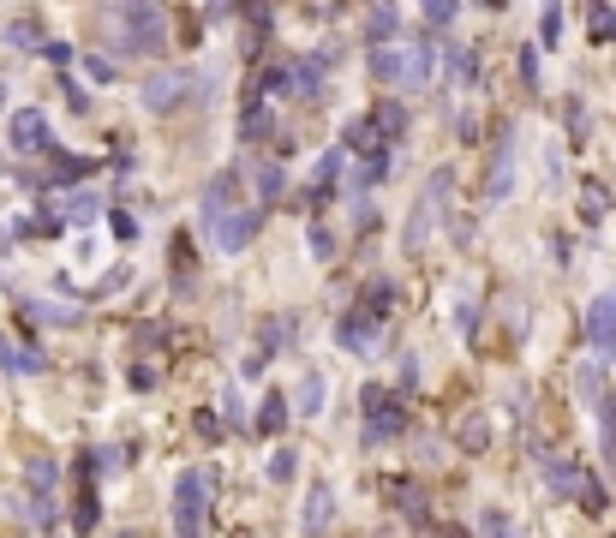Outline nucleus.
I'll use <instances>...</instances> for the list:
<instances>
[{
    "instance_id": "nucleus-1",
    "label": "nucleus",
    "mask_w": 616,
    "mask_h": 538,
    "mask_svg": "<svg viewBox=\"0 0 616 538\" xmlns=\"http://www.w3.org/2000/svg\"><path fill=\"white\" fill-rule=\"evenodd\" d=\"M204 509H210V473L186 467L174 484V538H198L204 533Z\"/></svg>"
},
{
    "instance_id": "nucleus-2",
    "label": "nucleus",
    "mask_w": 616,
    "mask_h": 538,
    "mask_svg": "<svg viewBox=\"0 0 616 538\" xmlns=\"http://www.w3.org/2000/svg\"><path fill=\"white\" fill-rule=\"evenodd\" d=\"M407 431L402 401H389L383 389H365V443H395Z\"/></svg>"
},
{
    "instance_id": "nucleus-3",
    "label": "nucleus",
    "mask_w": 616,
    "mask_h": 538,
    "mask_svg": "<svg viewBox=\"0 0 616 538\" xmlns=\"http://www.w3.org/2000/svg\"><path fill=\"white\" fill-rule=\"evenodd\" d=\"M263 227V210H233V215H210V240L222 245V252H240V245L258 240Z\"/></svg>"
},
{
    "instance_id": "nucleus-4",
    "label": "nucleus",
    "mask_w": 616,
    "mask_h": 538,
    "mask_svg": "<svg viewBox=\"0 0 616 538\" xmlns=\"http://www.w3.org/2000/svg\"><path fill=\"white\" fill-rule=\"evenodd\" d=\"M449 185H455V174H449V168H437V174L425 180V198L413 204V227H407V245H425V240H431V215H437V204L449 198Z\"/></svg>"
},
{
    "instance_id": "nucleus-5",
    "label": "nucleus",
    "mask_w": 616,
    "mask_h": 538,
    "mask_svg": "<svg viewBox=\"0 0 616 538\" xmlns=\"http://www.w3.org/2000/svg\"><path fill=\"white\" fill-rule=\"evenodd\" d=\"M587 335H592V347H599V354H611V359H616V287L592 299V312H587Z\"/></svg>"
},
{
    "instance_id": "nucleus-6",
    "label": "nucleus",
    "mask_w": 616,
    "mask_h": 538,
    "mask_svg": "<svg viewBox=\"0 0 616 538\" xmlns=\"http://www.w3.org/2000/svg\"><path fill=\"white\" fill-rule=\"evenodd\" d=\"M126 25L138 30V36H132L138 55H156V48H162V13H156V6H126Z\"/></svg>"
},
{
    "instance_id": "nucleus-7",
    "label": "nucleus",
    "mask_w": 616,
    "mask_h": 538,
    "mask_svg": "<svg viewBox=\"0 0 616 538\" xmlns=\"http://www.w3.org/2000/svg\"><path fill=\"white\" fill-rule=\"evenodd\" d=\"M330 521H335V491H330V484H312V496H305V514H300V526H305V533H323Z\"/></svg>"
},
{
    "instance_id": "nucleus-8",
    "label": "nucleus",
    "mask_w": 616,
    "mask_h": 538,
    "mask_svg": "<svg viewBox=\"0 0 616 538\" xmlns=\"http://www.w3.org/2000/svg\"><path fill=\"white\" fill-rule=\"evenodd\" d=\"M323 401H330V383L312 371V377L293 389V407H287V413H293V419H317V413H323Z\"/></svg>"
},
{
    "instance_id": "nucleus-9",
    "label": "nucleus",
    "mask_w": 616,
    "mask_h": 538,
    "mask_svg": "<svg viewBox=\"0 0 616 538\" xmlns=\"http://www.w3.org/2000/svg\"><path fill=\"white\" fill-rule=\"evenodd\" d=\"M13 144H18V150H48V120L36 108L13 114Z\"/></svg>"
},
{
    "instance_id": "nucleus-10",
    "label": "nucleus",
    "mask_w": 616,
    "mask_h": 538,
    "mask_svg": "<svg viewBox=\"0 0 616 538\" xmlns=\"http://www.w3.org/2000/svg\"><path fill=\"white\" fill-rule=\"evenodd\" d=\"M372 78H383V85H407V48H372Z\"/></svg>"
},
{
    "instance_id": "nucleus-11",
    "label": "nucleus",
    "mask_w": 616,
    "mask_h": 538,
    "mask_svg": "<svg viewBox=\"0 0 616 538\" xmlns=\"http://www.w3.org/2000/svg\"><path fill=\"white\" fill-rule=\"evenodd\" d=\"M342 347H353V354H372L377 347V324H365V317H342Z\"/></svg>"
},
{
    "instance_id": "nucleus-12",
    "label": "nucleus",
    "mask_w": 616,
    "mask_h": 538,
    "mask_svg": "<svg viewBox=\"0 0 616 538\" xmlns=\"http://www.w3.org/2000/svg\"><path fill=\"white\" fill-rule=\"evenodd\" d=\"M180 90H186V78H174V72H156V78L144 85V102H150V108H168V102L180 96Z\"/></svg>"
},
{
    "instance_id": "nucleus-13",
    "label": "nucleus",
    "mask_w": 616,
    "mask_h": 538,
    "mask_svg": "<svg viewBox=\"0 0 616 538\" xmlns=\"http://www.w3.org/2000/svg\"><path fill=\"white\" fill-rule=\"evenodd\" d=\"M287 419H293V413H287V395H263V407H258V431L263 437H275Z\"/></svg>"
},
{
    "instance_id": "nucleus-14",
    "label": "nucleus",
    "mask_w": 616,
    "mask_h": 538,
    "mask_svg": "<svg viewBox=\"0 0 616 538\" xmlns=\"http://www.w3.org/2000/svg\"><path fill=\"white\" fill-rule=\"evenodd\" d=\"M372 126H377V138H402L407 132V108L402 102H383V108L372 114Z\"/></svg>"
},
{
    "instance_id": "nucleus-15",
    "label": "nucleus",
    "mask_w": 616,
    "mask_h": 538,
    "mask_svg": "<svg viewBox=\"0 0 616 538\" xmlns=\"http://www.w3.org/2000/svg\"><path fill=\"white\" fill-rule=\"evenodd\" d=\"M365 25H372V43L377 48H389V36H395V25H402V13H395V6H372V18H365Z\"/></svg>"
},
{
    "instance_id": "nucleus-16",
    "label": "nucleus",
    "mask_w": 616,
    "mask_h": 538,
    "mask_svg": "<svg viewBox=\"0 0 616 538\" xmlns=\"http://www.w3.org/2000/svg\"><path fill=\"white\" fill-rule=\"evenodd\" d=\"M545 479H551V491H562V496H581V484H587V479H581V467H569V461H551Z\"/></svg>"
},
{
    "instance_id": "nucleus-17",
    "label": "nucleus",
    "mask_w": 616,
    "mask_h": 538,
    "mask_svg": "<svg viewBox=\"0 0 616 538\" xmlns=\"http://www.w3.org/2000/svg\"><path fill=\"white\" fill-rule=\"evenodd\" d=\"M431 72H437V55H431V43L407 48V85H425Z\"/></svg>"
},
{
    "instance_id": "nucleus-18",
    "label": "nucleus",
    "mask_w": 616,
    "mask_h": 538,
    "mask_svg": "<svg viewBox=\"0 0 616 538\" xmlns=\"http://www.w3.org/2000/svg\"><path fill=\"white\" fill-rule=\"evenodd\" d=\"M455 437H461V449H473V454H479V449L491 443V425L473 413V419H461V431H455Z\"/></svg>"
},
{
    "instance_id": "nucleus-19",
    "label": "nucleus",
    "mask_w": 616,
    "mask_h": 538,
    "mask_svg": "<svg viewBox=\"0 0 616 538\" xmlns=\"http://www.w3.org/2000/svg\"><path fill=\"white\" fill-rule=\"evenodd\" d=\"M604 204H611V192H604L599 180H587V185H581V215H587V222H599V215H604Z\"/></svg>"
},
{
    "instance_id": "nucleus-20",
    "label": "nucleus",
    "mask_w": 616,
    "mask_h": 538,
    "mask_svg": "<svg viewBox=\"0 0 616 538\" xmlns=\"http://www.w3.org/2000/svg\"><path fill=\"white\" fill-rule=\"evenodd\" d=\"M96 521H102V509H96V491H78V509H72V526H78V533H90Z\"/></svg>"
},
{
    "instance_id": "nucleus-21",
    "label": "nucleus",
    "mask_w": 616,
    "mask_h": 538,
    "mask_svg": "<svg viewBox=\"0 0 616 538\" xmlns=\"http://www.w3.org/2000/svg\"><path fill=\"white\" fill-rule=\"evenodd\" d=\"M359 185H372V180H389V150H372V156L359 162V174H353Z\"/></svg>"
},
{
    "instance_id": "nucleus-22",
    "label": "nucleus",
    "mask_w": 616,
    "mask_h": 538,
    "mask_svg": "<svg viewBox=\"0 0 616 538\" xmlns=\"http://www.w3.org/2000/svg\"><path fill=\"white\" fill-rule=\"evenodd\" d=\"M312 174H317V192H330V185H335V174H342V150H323Z\"/></svg>"
},
{
    "instance_id": "nucleus-23",
    "label": "nucleus",
    "mask_w": 616,
    "mask_h": 538,
    "mask_svg": "<svg viewBox=\"0 0 616 538\" xmlns=\"http://www.w3.org/2000/svg\"><path fill=\"white\" fill-rule=\"evenodd\" d=\"M502 192H509V144H502V150H497V168H491V185H485V198L497 204Z\"/></svg>"
},
{
    "instance_id": "nucleus-24",
    "label": "nucleus",
    "mask_w": 616,
    "mask_h": 538,
    "mask_svg": "<svg viewBox=\"0 0 616 538\" xmlns=\"http://www.w3.org/2000/svg\"><path fill=\"white\" fill-rule=\"evenodd\" d=\"M599 443H604V454L616 461V401H604V407H599Z\"/></svg>"
},
{
    "instance_id": "nucleus-25",
    "label": "nucleus",
    "mask_w": 616,
    "mask_h": 538,
    "mask_svg": "<svg viewBox=\"0 0 616 538\" xmlns=\"http://www.w3.org/2000/svg\"><path fill=\"white\" fill-rule=\"evenodd\" d=\"M293 461H300V454H293V449H275L270 461H263V473H270L275 484H287V479H293Z\"/></svg>"
},
{
    "instance_id": "nucleus-26",
    "label": "nucleus",
    "mask_w": 616,
    "mask_h": 538,
    "mask_svg": "<svg viewBox=\"0 0 616 538\" xmlns=\"http://www.w3.org/2000/svg\"><path fill=\"white\" fill-rule=\"evenodd\" d=\"M592 36H599V43H611V36H616V6H592Z\"/></svg>"
},
{
    "instance_id": "nucleus-27",
    "label": "nucleus",
    "mask_w": 616,
    "mask_h": 538,
    "mask_svg": "<svg viewBox=\"0 0 616 538\" xmlns=\"http://www.w3.org/2000/svg\"><path fill=\"white\" fill-rule=\"evenodd\" d=\"M282 192H287V174H282V168H263V174H258V198L270 204V198H282Z\"/></svg>"
},
{
    "instance_id": "nucleus-28",
    "label": "nucleus",
    "mask_w": 616,
    "mask_h": 538,
    "mask_svg": "<svg viewBox=\"0 0 616 538\" xmlns=\"http://www.w3.org/2000/svg\"><path fill=\"white\" fill-rule=\"evenodd\" d=\"M581 509H587V514H604V509H611V496H604V484H581Z\"/></svg>"
},
{
    "instance_id": "nucleus-29",
    "label": "nucleus",
    "mask_w": 616,
    "mask_h": 538,
    "mask_svg": "<svg viewBox=\"0 0 616 538\" xmlns=\"http://www.w3.org/2000/svg\"><path fill=\"white\" fill-rule=\"evenodd\" d=\"M449 72H455L461 85H473V78H479V55H461V48H455V55H449Z\"/></svg>"
},
{
    "instance_id": "nucleus-30",
    "label": "nucleus",
    "mask_w": 616,
    "mask_h": 538,
    "mask_svg": "<svg viewBox=\"0 0 616 538\" xmlns=\"http://www.w3.org/2000/svg\"><path fill=\"white\" fill-rule=\"evenodd\" d=\"M96 210H102V198H96V192H78V198L66 204V215H72V222H90Z\"/></svg>"
},
{
    "instance_id": "nucleus-31",
    "label": "nucleus",
    "mask_w": 616,
    "mask_h": 538,
    "mask_svg": "<svg viewBox=\"0 0 616 538\" xmlns=\"http://www.w3.org/2000/svg\"><path fill=\"white\" fill-rule=\"evenodd\" d=\"M479 533H485V538H515V533H509V514H497V509L479 514Z\"/></svg>"
},
{
    "instance_id": "nucleus-32",
    "label": "nucleus",
    "mask_w": 616,
    "mask_h": 538,
    "mask_svg": "<svg viewBox=\"0 0 616 538\" xmlns=\"http://www.w3.org/2000/svg\"><path fill=\"white\" fill-rule=\"evenodd\" d=\"M263 126H270V114H263V102H252V108H245V120H240V132H245V138H258Z\"/></svg>"
},
{
    "instance_id": "nucleus-33",
    "label": "nucleus",
    "mask_w": 616,
    "mask_h": 538,
    "mask_svg": "<svg viewBox=\"0 0 616 538\" xmlns=\"http://www.w3.org/2000/svg\"><path fill=\"white\" fill-rule=\"evenodd\" d=\"M347 144H365V156H372V144H377V126H372V120H353V126H347Z\"/></svg>"
},
{
    "instance_id": "nucleus-34",
    "label": "nucleus",
    "mask_w": 616,
    "mask_h": 538,
    "mask_svg": "<svg viewBox=\"0 0 616 538\" xmlns=\"http://www.w3.org/2000/svg\"><path fill=\"white\" fill-rule=\"evenodd\" d=\"M539 36H545V43H562V6H545V18H539Z\"/></svg>"
},
{
    "instance_id": "nucleus-35",
    "label": "nucleus",
    "mask_w": 616,
    "mask_h": 538,
    "mask_svg": "<svg viewBox=\"0 0 616 538\" xmlns=\"http://www.w3.org/2000/svg\"><path fill=\"white\" fill-rule=\"evenodd\" d=\"M521 85L539 90V55H532V48H521Z\"/></svg>"
},
{
    "instance_id": "nucleus-36",
    "label": "nucleus",
    "mask_w": 616,
    "mask_h": 538,
    "mask_svg": "<svg viewBox=\"0 0 616 538\" xmlns=\"http://www.w3.org/2000/svg\"><path fill=\"white\" fill-rule=\"evenodd\" d=\"M305 240H312V252H317V257H335V234H330V227H312Z\"/></svg>"
},
{
    "instance_id": "nucleus-37",
    "label": "nucleus",
    "mask_w": 616,
    "mask_h": 538,
    "mask_svg": "<svg viewBox=\"0 0 616 538\" xmlns=\"http://www.w3.org/2000/svg\"><path fill=\"white\" fill-rule=\"evenodd\" d=\"M425 25H455V6H449V0H431V6H425Z\"/></svg>"
},
{
    "instance_id": "nucleus-38",
    "label": "nucleus",
    "mask_w": 616,
    "mask_h": 538,
    "mask_svg": "<svg viewBox=\"0 0 616 538\" xmlns=\"http://www.w3.org/2000/svg\"><path fill=\"white\" fill-rule=\"evenodd\" d=\"M30 484L48 491V484H55V461H30Z\"/></svg>"
},
{
    "instance_id": "nucleus-39",
    "label": "nucleus",
    "mask_w": 616,
    "mask_h": 538,
    "mask_svg": "<svg viewBox=\"0 0 616 538\" xmlns=\"http://www.w3.org/2000/svg\"><path fill=\"white\" fill-rule=\"evenodd\" d=\"M287 341H293V324H270L263 329V347H287Z\"/></svg>"
},
{
    "instance_id": "nucleus-40",
    "label": "nucleus",
    "mask_w": 616,
    "mask_h": 538,
    "mask_svg": "<svg viewBox=\"0 0 616 538\" xmlns=\"http://www.w3.org/2000/svg\"><path fill=\"white\" fill-rule=\"evenodd\" d=\"M198 437H204V443H215V437H222V425H215V413H198Z\"/></svg>"
},
{
    "instance_id": "nucleus-41",
    "label": "nucleus",
    "mask_w": 616,
    "mask_h": 538,
    "mask_svg": "<svg viewBox=\"0 0 616 538\" xmlns=\"http://www.w3.org/2000/svg\"><path fill=\"white\" fill-rule=\"evenodd\" d=\"M84 72H90V78H102V85H108V78H114V66H108V60H96V55L84 60Z\"/></svg>"
},
{
    "instance_id": "nucleus-42",
    "label": "nucleus",
    "mask_w": 616,
    "mask_h": 538,
    "mask_svg": "<svg viewBox=\"0 0 616 538\" xmlns=\"http://www.w3.org/2000/svg\"><path fill=\"white\" fill-rule=\"evenodd\" d=\"M6 36H13L18 48H36V30H30V25H13V30H6Z\"/></svg>"
}]
</instances>
